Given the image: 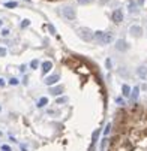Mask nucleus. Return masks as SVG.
Masks as SVG:
<instances>
[{"instance_id": "nucleus-17", "label": "nucleus", "mask_w": 147, "mask_h": 151, "mask_svg": "<svg viewBox=\"0 0 147 151\" xmlns=\"http://www.w3.org/2000/svg\"><path fill=\"white\" fill-rule=\"evenodd\" d=\"M68 99L66 97H62V99H57V105H62V103H66Z\"/></svg>"}, {"instance_id": "nucleus-5", "label": "nucleus", "mask_w": 147, "mask_h": 151, "mask_svg": "<svg viewBox=\"0 0 147 151\" xmlns=\"http://www.w3.org/2000/svg\"><path fill=\"white\" fill-rule=\"evenodd\" d=\"M111 18H113L114 23H122V21H123V12H122V9H116L113 12Z\"/></svg>"}, {"instance_id": "nucleus-7", "label": "nucleus", "mask_w": 147, "mask_h": 151, "mask_svg": "<svg viewBox=\"0 0 147 151\" xmlns=\"http://www.w3.org/2000/svg\"><path fill=\"white\" fill-rule=\"evenodd\" d=\"M59 79H60V76H59L57 73H54V75H51V76H48V78L45 79V84H47V85H53V84H56Z\"/></svg>"}, {"instance_id": "nucleus-14", "label": "nucleus", "mask_w": 147, "mask_h": 151, "mask_svg": "<svg viewBox=\"0 0 147 151\" xmlns=\"http://www.w3.org/2000/svg\"><path fill=\"white\" fill-rule=\"evenodd\" d=\"M5 6L6 8H17V2H8V3H5Z\"/></svg>"}, {"instance_id": "nucleus-21", "label": "nucleus", "mask_w": 147, "mask_h": 151, "mask_svg": "<svg viewBox=\"0 0 147 151\" xmlns=\"http://www.w3.org/2000/svg\"><path fill=\"white\" fill-rule=\"evenodd\" d=\"M48 30H50V32H51V33H53V35H54V33H56V29H54V27H53V26H51V24H48Z\"/></svg>"}, {"instance_id": "nucleus-16", "label": "nucleus", "mask_w": 147, "mask_h": 151, "mask_svg": "<svg viewBox=\"0 0 147 151\" xmlns=\"http://www.w3.org/2000/svg\"><path fill=\"white\" fill-rule=\"evenodd\" d=\"M93 0H78V3L80 5H89V3H92Z\"/></svg>"}, {"instance_id": "nucleus-20", "label": "nucleus", "mask_w": 147, "mask_h": 151, "mask_svg": "<svg viewBox=\"0 0 147 151\" xmlns=\"http://www.w3.org/2000/svg\"><path fill=\"white\" fill-rule=\"evenodd\" d=\"M29 24H30V21H29V19H24V21H23V24H21V26H23V27H27Z\"/></svg>"}, {"instance_id": "nucleus-24", "label": "nucleus", "mask_w": 147, "mask_h": 151, "mask_svg": "<svg viewBox=\"0 0 147 151\" xmlns=\"http://www.w3.org/2000/svg\"><path fill=\"white\" fill-rule=\"evenodd\" d=\"M5 82H3V79H0V85H3Z\"/></svg>"}, {"instance_id": "nucleus-9", "label": "nucleus", "mask_w": 147, "mask_h": 151, "mask_svg": "<svg viewBox=\"0 0 147 151\" xmlns=\"http://www.w3.org/2000/svg\"><path fill=\"white\" fill-rule=\"evenodd\" d=\"M51 68H53V63L51 61H44V63H42V72H44V73H47Z\"/></svg>"}, {"instance_id": "nucleus-2", "label": "nucleus", "mask_w": 147, "mask_h": 151, "mask_svg": "<svg viewBox=\"0 0 147 151\" xmlns=\"http://www.w3.org/2000/svg\"><path fill=\"white\" fill-rule=\"evenodd\" d=\"M95 37H96V40L99 42V44H102V45L110 44V42L113 40V35L111 33H105V32H96L95 33Z\"/></svg>"}, {"instance_id": "nucleus-8", "label": "nucleus", "mask_w": 147, "mask_h": 151, "mask_svg": "<svg viewBox=\"0 0 147 151\" xmlns=\"http://www.w3.org/2000/svg\"><path fill=\"white\" fill-rule=\"evenodd\" d=\"M137 73H138V76L146 78V76H147V68H146V66H140V68L137 69Z\"/></svg>"}, {"instance_id": "nucleus-25", "label": "nucleus", "mask_w": 147, "mask_h": 151, "mask_svg": "<svg viewBox=\"0 0 147 151\" xmlns=\"http://www.w3.org/2000/svg\"><path fill=\"white\" fill-rule=\"evenodd\" d=\"M50 2H56V0H50Z\"/></svg>"}, {"instance_id": "nucleus-22", "label": "nucleus", "mask_w": 147, "mask_h": 151, "mask_svg": "<svg viewBox=\"0 0 147 151\" xmlns=\"http://www.w3.org/2000/svg\"><path fill=\"white\" fill-rule=\"evenodd\" d=\"M9 82H11L12 85H17V84H18V79H15V78H12V79H11Z\"/></svg>"}, {"instance_id": "nucleus-6", "label": "nucleus", "mask_w": 147, "mask_h": 151, "mask_svg": "<svg viewBox=\"0 0 147 151\" xmlns=\"http://www.w3.org/2000/svg\"><path fill=\"white\" fill-rule=\"evenodd\" d=\"M116 48H117L119 51H126V50H128V45H126V42H125L123 39H119V40L116 42Z\"/></svg>"}, {"instance_id": "nucleus-10", "label": "nucleus", "mask_w": 147, "mask_h": 151, "mask_svg": "<svg viewBox=\"0 0 147 151\" xmlns=\"http://www.w3.org/2000/svg\"><path fill=\"white\" fill-rule=\"evenodd\" d=\"M62 91H63V87H62V85H59V87H54V88H50V93L54 94V96L62 94Z\"/></svg>"}, {"instance_id": "nucleus-4", "label": "nucleus", "mask_w": 147, "mask_h": 151, "mask_svg": "<svg viewBox=\"0 0 147 151\" xmlns=\"http://www.w3.org/2000/svg\"><path fill=\"white\" fill-rule=\"evenodd\" d=\"M62 12H63V15H65L68 19H74L75 18V11L71 6H65V8L62 9Z\"/></svg>"}, {"instance_id": "nucleus-3", "label": "nucleus", "mask_w": 147, "mask_h": 151, "mask_svg": "<svg viewBox=\"0 0 147 151\" xmlns=\"http://www.w3.org/2000/svg\"><path fill=\"white\" fill-rule=\"evenodd\" d=\"M78 35H80V37H81L83 40H92V39L95 37V35L92 33L90 29H84V27H81V29L78 30Z\"/></svg>"}, {"instance_id": "nucleus-12", "label": "nucleus", "mask_w": 147, "mask_h": 151, "mask_svg": "<svg viewBox=\"0 0 147 151\" xmlns=\"http://www.w3.org/2000/svg\"><path fill=\"white\" fill-rule=\"evenodd\" d=\"M122 90H123V96H126V97H128V96L131 94V88H129V87H128V85H126V84H125L123 87H122Z\"/></svg>"}, {"instance_id": "nucleus-13", "label": "nucleus", "mask_w": 147, "mask_h": 151, "mask_svg": "<svg viewBox=\"0 0 147 151\" xmlns=\"http://www.w3.org/2000/svg\"><path fill=\"white\" fill-rule=\"evenodd\" d=\"M48 103V99L47 97H41V100L38 102V108H42V106H45Z\"/></svg>"}, {"instance_id": "nucleus-19", "label": "nucleus", "mask_w": 147, "mask_h": 151, "mask_svg": "<svg viewBox=\"0 0 147 151\" xmlns=\"http://www.w3.org/2000/svg\"><path fill=\"white\" fill-rule=\"evenodd\" d=\"M2 151H12L9 145H2Z\"/></svg>"}, {"instance_id": "nucleus-18", "label": "nucleus", "mask_w": 147, "mask_h": 151, "mask_svg": "<svg viewBox=\"0 0 147 151\" xmlns=\"http://www.w3.org/2000/svg\"><path fill=\"white\" fill-rule=\"evenodd\" d=\"M30 66H32L33 69H36V68H38V60H33V61L30 63Z\"/></svg>"}, {"instance_id": "nucleus-23", "label": "nucleus", "mask_w": 147, "mask_h": 151, "mask_svg": "<svg viewBox=\"0 0 147 151\" xmlns=\"http://www.w3.org/2000/svg\"><path fill=\"white\" fill-rule=\"evenodd\" d=\"M0 55H6V50L5 48H0Z\"/></svg>"}, {"instance_id": "nucleus-26", "label": "nucleus", "mask_w": 147, "mask_h": 151, "mask_svg": "<svg viewBox=\"0 0 147 151\" xmlns=\"http://www.w3.org/2000/svg\"><path fill=\"white\" fill-rule=\"evenodd\" d=\"M0 26H2V21H0Z\"/></svg>"}, {"instance_id": "nucleus-1", "label": "nucleus", "mask_w": 147, "mask_h": 151, "mask_svg": "<svg viewBox=\"0 0 147 151\" xmlns=\"http://www.w3.org/2000/svg\"><path fill=\"white\" fill-rule=\"evenodd\" d=\"M107 151H147V106L132 103L114 114Z\"/></svg>"}, {"instance_id": "nucleus-15", "label": "nucleus", "mask_w": 147, "mask_h": 151, "mask_svg": "<svg viewBox=\"0 0 147 151\" xmlns=\"http://www.w3.org/2000/svg\"><path fill=\"white\" fill-rule=\"evenodd\" d=\"M137 96H138V87H135V88H134V91H132V102L137 99Z\"/></svg>"}, {"instance_id": "nucleus-11", "label": "nucleus", "mask_w": 147, "mask_h": 151, "mask_svg": "<svg viewBox=\"0 0 147 151\" xmlns=\"http://www.w3.org/2000/svg\"><path fill=\"white\" fill-rule=\"evenodd\" d=\"M141 27H138V26H134V27H131V33H132V36H141Z\"/></svg>"}]
</instances>
